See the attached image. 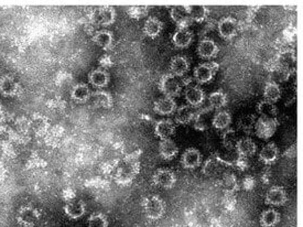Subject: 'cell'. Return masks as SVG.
<instances>
[{
	"label": "cell",
	"instance_id": "37",
	"mask_svg": "<svg viewBox=\"0 0 303 227\" xmlns=\"http://www.w3.org/2000/svg\"><path fill=\"white\" fill-rule=\"evenodd\" d=\"M209 101L212 108L219 109L226 105L227 98H226V95L223 92H214L212 94H210Z\"/></svg>",
	"mask_w": 303,
	"mask_h": 227
},
{
	"label": "cell",
	"instance_id": "34",
	"mask_svg": "<svg viewBox=\"0 0 303 227\" xmlns=\"http://www.w3.org/2000/svg\"><path fill=\"white\" fill-rule=\"evenodd\" d=\"M256 122L257 119L255 115H244L238 118L237 127L243 130L245 134H250L254 132Z\"/></svg>",
	"mask_w": 303,
	"mask_h": 227
},
{
	"label": "cell",
	"instance_id": "10",
	"mask_svg": "<svg viewBox=\"0 0 303 227\" xmlns=\"http://www.w3.org/2000/svg\"><path fill=\"white\" fill-rule=\"evenodd\" d=\"M201 160H202L201 152L195 148H188L183 152L181 158V163L183 168L185 169H195L201 164Z\"/></svg>",
	"mask_w": 303,
	"mask_h": 227
},
{
	"label": "cell",
	"instance_id": "36",
	"mask_svg": "<svg viewBox=\"0 0 303 227\" xmlns=\"http://www.w3.org/2000/svg\"><path fill=\"white\" fill-rule=\"evenodd\" d=\"M238 140H239L238 134L236 133V130H234V129L226 130V132L222 136L223 145H224L225 148L228 150L235 148Z\"/></svg>",
	"mask_w": 303,
	"mask_h": 227
},
{
	"label": "cell",
	"instance_id": "15",
	"mask_svg": "<svg viewBox=\"0 0 303 227\" xmlns=\"http://www.w3.org/2000/svg\"><path fill=\"white\" fill-rule=\"evenodd\" d=\"M85 203L81 200L68 201L64 206V212L68 217L72 219H77L85 214Z\"/></svg>",
	"mask_w": 303,
	"mask_h": 227
},
{
	"label": "cell",
	"instance_id": "14",
	"mask_svg": "<svg viewBox=\"0 0 303 227\" xmlns=\"http://www.w3.org/2000/svg\"><path fill=\"white\" fill-rule=\"evenodd\" d=\"M172 41L175 47L181 49L186 48L192 43L193 35L187 28H179V29L175 30V32L173 33Z\"/></svg>",
	"mask_w": 303,
	"mask_h": 227
},
{
	"label": "cell",
	"instance_id": "1",
	"mask_svg": "<svg viewBox=\"0 0 303 227\" xmlns=\"http://www.w3.org/2000/svg\"><path fill=\"white\" fill-rule=\"evenodd\" d=\"M142 206H144L146 216L152 220L160 219L163 216L165 212V205L163 200L157 195H152L145 198L144 203H142Z\"/></svg>",
	"mask_w": 303,
	"mask_h": 227
},
{
	"label": "cell",
	"instance_id": "33",
	"mask_svg": "<svg viewBox=\"0 0 303 227\" xmlns=\"http://www.w3.org/2000/svg\"><path fill=\"white\" fill-rule=\"evenodd\" d=\"M257 110H258L261 117L272 118V119L277 117V112H278L277 107L274 106V104L271 103V101L266 100V99L260 101L258 106H257Z\"/></svg>",
	"mask_w": 303,
	"mask_h": 227
},
{
	"label": "cell",
	"instance_id": "9",
	"mask_svg": "<svg viewBox=\"0 0 303 227\" xmlns=\"http://www.w3.org/2000/svg\"><path fill=\"white\" fill-rule=\"evenodd\" d=\"M116 19V11L112 7L97 8L93 14V20L99 26H110Z\"/></svg>",
	"mask_w": 303,
	"mask_h": 227
},
{
	"label": "cell",
	"instance_id": "39",
	"mask_svg": "<svg viewBox=\"0 0 303 227\" xmlns=\"http://www.w3.org/2000/svg\"><path fill=\"white\" fill-rule=\"evenodd\" d=\"M95 99L97 101V104L103 107H111L112 103H113L111 95L105 92L95 93Z\"/></svg>",
	"mask_w": 303,
	"mask_h": 227
},
{
	"label": "cell",
	"instance_id": "38",
	"mask_svg": "<svg viewBox=\"0 0 303 227\" xmlns=\"http://www.w3.org/2000/svg\"><path fill=\"white\" fill-rule=\"evenodd\" d=\"M88 227H108V218L103 213H94L88 218Z\"/></svg>",
	"mask_w": 303,
	"mask_h": 227
},
{
	"label": "cell",
	"instance_id": "17",
	"mask_svg": "<svg viewBox=\"0 0 303 227\" xmlns=\"http://www.w3.org/2000/svg\"><path fill=\"white\" fill-rule=\"evenodd\" d=\"M153 109L159 115H171V113H173L176 110V105L173 98L164 97L154 101Z\"/></svg>",
	"mask_w": 303,
	"mask_h": 227
},
{
	"label": "cell",
	"instance_id": "7",
	"mask_svg": "<svg viewBox=\"0 0 303 227\" xmlns=\"http://www.w3.org/2000/svg\"><path fill=\"white\" fill-rule=\"evenodd\" d=\"M238 22L232 17H225L219 22V33L225 40H231L237 35Z\"/></svg>",
	"mask_w": 303,
	"mask_h": 227
},
{
	"label": "cell",
	"instance_id": "29",
	"mask_svg": "<svg viewBox=\"0 0 303 227\" xmlns=\"http://www.w3.org/2000/svg\"><path fill=\"white\" fill-rule=\"evenodd\" d=\"M93 41L103 49H108L113 44L114 37L113 33L108 30H99L97 31L94 37Z\"/></svg>",
	"mask_w": 303,
	"mask_h": 227
},
{
	"label": "cell",
	"instance_id": "22",
	"mask_svg": "<svg viewBox=\"0 0 303 227\" xmlns=\"http://www.w3.org/2000/svg\"><path fill=\"white\" fill-rule=\"evenodd\" d=\"M170 16L171 19L179 26V28H187V26L190 25L191 22V19L186 13L184 6H183V7H173L170 10Z\"/></svg>",
	"mask_w": 303,
	"mask_h": 227
},
{
	"label": "cell",
	"instance_id": "35",
	"mask_svg": "<svg viewBox=\"0 0 303 227\" xmlns=\"http://www.w3.org/2000/svg\"><path fill=\"white\" fill-rule=\"evenodd\" d=\"M186 13L191 20L201 22L207 17L208 10L203 6H184Z\"/></svg>",
	"mask_w": 303,
	"mask_h": 227
},
{
	"label": "cell",
	"instance_id": "43",
	"mask_svg": "<svg viewBox=\"0 0 303 227\" xmlns=\"http://www.w3.org/2000/svg\"><path fill=\"white\" fill-rule=\"evenodd\" d=\"M129 13L133 18L139 19V18H142V17L147 14V9H146V7H134L129 10Z\"/></svg>",
	"mask_w": 303,
	"mask_h": 227
},
{
	"label": "cell",
	"instance_id": "5",
	"mask_svg": "<svg viewBox=\"0 0 303 227\" xmlns=\"http://www.w3.org/2000/svg\"><path fill=\"white\" fill-rule=\"evenodd\" d=\"M152 181L154 184L161 186V188L171 189L174 186V184L176 182V178H175L174 173L171 171V170L159 169L156 172H154L153 177H152Z\"/></svg>",
	"mask_w": 303,
	"mask_h": 227
},
{
	"label": "cell",
	"instance_id": "24",
	"mask_svg": "<svg viewBox=\"0 0 303 227\" xmlns=\"http://www.w3.org/2000/svg\"><path fill=\"white\" fill-rule=\"evenodd\" d=\"M163 24L156 17H149L145 22L144 26V32L147 37L156 38L158 37L162 31Z\"/></svg>",
	"mask_w": 303,
	"mask_h": 227
},
{
	"label": "cell",
	"instance_id": "13",
	"mask_svg": "<svg viewBox=\"0 0 303 227\" xmlns=\"http://www.w3.org/2000/svg\"><path fill=\"white\" fill-rule=\"evenodd\" d=\"M19 88L18 82H16V79L13 76L5 75L0 78V92L5 96L14 97L19 93Z\"/></svg>",
	"mask_w": 303,
	"mask_h": 227
},
{
	"label": "cell",
	"instance_id": "6",
	"mask_svg": "<svg viewBox=\"0 0 303 227\" xmlns=\"http://www.w3.org/2000/svg\"><path fill=\"white\" fill-rule=\"evenodd\" d=\"M217 65L213 63H203L199 64L194 70V78L198 84L209 83L213 79Z\"/></svg>",
	"mask_w": 303,
	"mask_h": 227
},
{
	"label": "cell",
	"instance_id": "41",
	"mask_svg": "<svg viewBox=\"0 0 303 227\" xmlns=\"http://www.w3.org/2000/svg\"><path fill=\"white\" fill-rule=\"evenodd\" d=\"M224 188L227 192H230V193L237 190L236 179L233 174H230V175H227V177H225V179H224Z\"/></svg>",
	"mask_w": 303,
	"mask_h": 227
},
{
	"label": "cell",
	"instance_id": "25",
	"mask_svg": "<svg viewBox=\"0 0 303 227\" xmlns=\"http://www.w3.org/2000/svg\"><path fill=\"white\" fill-rule=\"evenodd\" d=\"M90 90L86 84L79 83L76 84L71 90V98L77 103H85L90 97Z\"/></svg>",
	"mask_w": 303,
	"mask_h": 227
},
{
	"label": "cell",
	"instance_id": "30",
	"mask_svg": "<svg viewBox=\"0 0 303 227\" xmlns=\"http://www.w3.org/2000/svg\"><path fill=\"white\" fill-rule=\"evenodd\" d=\"M264 96L266 100L274 104L281 97V89H280L279 85L276 82H268L264 89Z\"/></svg>",
	"mask_w": 303,
	"mask_h": 227
},
{
	"label": "cell",
	"instance_id": "20",
	"mask_svg": "<svg viewBox=\"0 0 303 227\" xmlns=\"http://www.w3.org/2000/svg\"><path fill=\"white\" fill-rule=\"evenodd\" d=\"M235 149H236V152L238 153V156L250 157L256 153L257 146L250 138L245 137V138H239L238 143L236 144Z\"/></svg>",
	"mask_w": 303,
	"mask_h": 227
},
{
	"label": "cell",
	"instance_id": "8",
	"mask_svg": "<svg viewBox=\"0 0 303 227\" xmlns=\"http://www.w3.org/2000/svg\"><path fill=\"white\" fill-rule=\"evenodd\" d=\"M288 201L287 192L284 189L280 188V186H272L271 189L268 190L265 202L268 205L272 206H281L284 205Z\"/></svg>",
	"mask_w": 303,
	"mask_h": 227
},
{
	"label": "cell",
	"instance_id": "32",
	"mask_svg": "<svg viewBox=\"0 0 303 227\" xmlns=\"http://www.w3.org/2000/svg\"><path fill=\"white\" fill-rule=\"evenodd\" d=\"M231 122H232L231 113L228 111L223 110V111H219L215 113L212 119V125L214 128L222 130V129H225L230 126Z\"/></svg>",
	"mask_w": 303,
	"mask_h": 227
},
{
	"label": "cell",
	"instance_id": "31",
	"mask_svg": "<svg viewBox=\"0 0 303 227\" xmlns=\"http://www.w3.org/2000/svg\"><path fill=\"white\" fill-rule=\"evenodd\" d=\"M280 220V214L274 209H267L260 215V225L262 227H273Z\"/></svg>",
	"mask_w": 303,
	"mask_h": 227
},
{
	"label": "cell",
	"instance_id": "11",
	"mask_svg": "<svg viewBox=\"0 0 303 227\" xmlns=\"http://www.w3.org/2000/svg\"><path fill=\"white\" fill-rule=\"evenodd\" d=\"M197 53L202 59H212L219 53V47L211 39H203L198 43Z\"/></svg>",
	"mask_w": 303,
	"mask_h": 227
},
{
	"label": "cell",
	"instance_id": "26",
	"mask_svg": "<svg viewBox=\"0 0 303 227\" xmlns=\"http://www.w3.org/2000/svg\"><path fill=\"white\" fill-rule=\"evenodd\" d=\"M223 166H224V161L221 158H210L204 163L202 172L207 177H214V175H217L222 171Z\"/></svg>",
	"mask_w": 303,
	"mask_h": 227
},
{
	"label": "cell",
	"instance_id": "21",
	"mask_svg": "<svg viewBox=\"0 0 303 227\" xmlns=\"http://www.w3.org/2000/svg\"><path fill=\"white\" fill-rule=\"evenodd\" d=\"M188 62L186 58L181 55H176L170 62V70L174 76H183L188 70Z\"/></svg>",
	"mask_w": 303,
	"mask_h": 227
},
{
	"label": "cell",
	"instance_id": "42",
	"mask_svg": "<svg viewBox=\"0 0 303 227\" xmlns=\"http://www.w3.org/2000/svg\"><path fill=\"white\" fill-rule=\"evenodd\" d=\"M289 75H290L289 67L279 66L278 69L273 72V76L276 77L278 81H287Z\"/></svg>",
	"mask_w": 303,
	"mask_h": 227
},
{
	"label": "cell",
	"instance_id": "28",
	"mask_svg": "<svg viewBox=\"0 0 303 227\" xmlns=\"http://www.w3.org/2000/svg\"><path fill=\"white\" fill-rule=\"evenodd\" d=\"M279 157V149L274 144H268L266 145L259 153L260 160L266 164H271L276 162Z\"/></svg>",
	"mask_w": 303,
	"mask_h": 227
},
{
	"label": "cell",
	"instance_id": "16",
	"mask_svg": "<svg viewBox=\"0 0 303 227\" xmlns=\"http://www.w3.org/2000/svg\"><path fill=\"white\" fill-rule=\"evenodd\" d=\"M179 147L176 146L173 140L162 139L159 144V153L165 160H172V159L178 155Z\"/></svg>",
	"mask_w": 303,
	"mask_h": 227
},
{
	"label": "cell",
	"instance_id": "12",
	"mask_svg": "<svg viewBox=\"0 0 303 227\" xmlns=\"http://www.w3.org/2000/svg\"><path fill=\"white\" fill-rule=\"evenodd\" d=\"M139 171V163L134 161L126 162L118 173V180L121 183H129Z\"/></svg>",
	"mask_w": 303,
	"mask_h": 227
},
{
	"label": "cell",
	"instance_id": "3",
	"mask_svg": "<svg viewBox=\"0 0 303 227\" xmlns=\"http://www.w3.org/2000/svg\"><path fill=\"white\" fill-rule=\"evenodd\" d=\"M159 88L165 95V97H171L179 95L181 92V84L173 74H164L160 79Z\"/></svg>",
	"mask_w": 303,
	"mask_h": 227
},
{
	"label": "cell",
	"instance_id": "27",
	"mask_svg": "<svg viewBox=\"0 0 303 227\" xmlns=\"http://www.w3.org/2000/svg\"><path fill=\"white\" fill-rule=\"evenodd\" d=\"M89 83L93 85L95 87H105L106 85L110 82V75L108 73L102 69H97L93 70L88 75Z\"/></svg>",
	"mask_w": 303,
	"mask_h": 227
},
{
	"label": "cell",
	"instance_id": "19",
	"mask_svg": "<svg viewBox=\"0 0 303 227\" xmlns=\"http://www.w3.org/2000/svg\"><path fill=\"white\" fill-rule=\"evenodd\" d=\"M174 124L171 121H168V119H163V121L158 122L156 126H154V135L161 140L169 139L174 134Z\"/></svg>",
	"mask_w": 303,
	"mask_h": 227
},
{
	"label": "cell",
	"instance_id": "40",
	"mask_svg": "<svg viewBox=\"0 0 303 227\" xmlns=\"http://www.w3.org/2000/svg\"><path fill=\"white\" fill-rule=\"evenodd\" d=\"M294 55L292 51H284L279 56V66H284V67H289L291 63L294 62Z\"/></svg>",
	"mask_w": 303,
	"mask_h": 227
},
{
	"label": "cell",
	"instance_id": "4",
	"mask_svg": "<svg viewBox=\"0 0 303 227\" xmlns=\"http://www.w3.org/2000/svg\"><path fill=\"white\" fill-rule=\"evenodd\" d=\"M40 214L37 208L32 206H24L19 209L17 214V220L22 226L26 227H33L39 220Z\"/></svg>",
	"mask_w": 303,
	"mask_h": 227
},
{
	"label": "cell",
	"instance_id": "18",
	"mask_svg": "<svg viewBox=\"0 0 303 227\" xmlns=\"http://www.w3.org/2000/svg\"><path fill=\"white\" fill-rule=\"evenodd\" d=\"M185 99L192 107L201 106L205 100V93L198 86L187 87L185 90Z\"/></svg>",
	"mask_w": 303,
	"mask_h": 227
},
{
	"label": "cell",
	"instance_id": "23",
	"mask_svg": "<svg viewBox=\"0 0 303 227\" xmlns=\"http://www.w3.org/2000/svg\"><path fill=\"white\" fill-rule=\"evenodd\" d=\"M196 112L194 111L192 106L183 105L176 109L175 122L180 125H187L195 118Z\"/></svg>",
	"mask_w": 303,
	"mask_h": 227
},
{
	"label": "cell",
	"instance_id": "2",
	"mask_svg": "<svg viewBox=\"0 0 303 227\" xmlns=\"http://www.w3.org/2000/svg\"><path fill=\"white\" fill-rule=\"evenodd\" d=\"M277 130V121L276 118H265L261 117L257 119L254 132L257 137L261 139H268L273 136Z\"/></svg>",
	"mask_w": 303,
	"mask_h": 227
}]
</instances>
